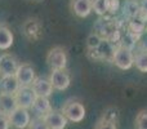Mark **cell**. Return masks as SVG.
Here are the masks:
<instances>
[{"label":"cell","mask_w":147,"mask_h":129,"mask_svg":"<svg viewBox=\"0 0 147 129\" xmlns=\"http://www.w3.org/2000/svg\"><path fill=\"white\" fill-rule=\"evenodd\" d=\"M134 66L140 72H147V51H138L134 54Z\"/></svg>","instance_id":"obj_17"},{"label":"cell","mask_w":147,"mask_h":129,"mask_svg":"<svg viewBox=\"0 0 147 129\" xmlns=\"http://www.w3.org/2000/svg\"><path fill=\"white\" fill-rule=\"evenodd\" d=\"M9 127H10V123H9V119H8V115L0 112V129H9Z\"/></svg>","instance_id":"obj_21"},{"label":"cell","mask_w":147,"mask_h":129,"mask_svg":"<svg viewBox=\"0 0 147 129\" xmlns=\"http://www.w3.org/2000/svg\"><path fill=\"white\" fill-rule=\"evenodd\" d=\"M9 123L13 128L16 129H26L31 122V115L27 109L17 107L12 114L8 115Z\"/></svg>","instance_id":"obj_5"},{"label":"cell","mask_w":147,"mask_h":129,"mask_svg":"<svg viewBox=\"0 0 147 129\" xmlns=\"http://www.w3.org/2000/svg\"><path fill=\"white\" fill-rule=\"evenodd\" d=\"M136 129H147V110H142L136 116Z\"/></svg>","instance_id":"obj_18"},{"label":"cell","mask_w":147,"mask_h":129,"mask_svg":"<svg viewBox=\"0 0 147 129\" xmlns=\"http://www.w3.org/2000/svg\"><path fill=\"white\" fill-rule=\"evenodd\" d=\"M14 36L9 27L0 25V51H7L13 45Z\"/></svg>","instance_id":"obj_15"},{"label":"cell","mask_w":147,"mask_h":129,"mask_svg":"<svg viewBox=\"0 0 147 129\" xmlns=\"http://www.w3.org/2000/svg\"><path fill=\"white\" fill-rule=\"evenodd\" d=\"M20 83H18L17 78L13 76H3L0 79V92L1 93L8 94H16V92L20 89Z\"/></svg>","instance_id":"obj_13"},{"label":"cell","mask_w":147,"mask_h":129,"mask_svg":"<svg viewBox=\"0 0 147 129\" xmlns=\"http://www.w3.org/2000/svg\"><path fill=\"white\" fill-rule=\"evenodd\" d=\"M44 120L51 129H65L67 125L66 116L61 111H56V110H52L51 112H48L44 116Z\"/></svg>","instance_id":"obj_10"},{"label":"cell","mask_w":147,"mask_h":129,"mask_svg":"<svg viewBox=\"0 0 147 129\" xmlns=\"http://www.w3.org/2000/svg\"><path fill=\"white\" fill-rule=\"evenodd\" d=\"M31 109H32V111L35 112L38 118H44L48 112L52 111L51 102H49V99L47 97H36Z\"/></svg>","instance_id":"obj_14"},{"label":"cell","mask_w":147,"mask_h":129,"mask_svg":"<svg viewBox=\"0 0 147 129\" xmlns=\"http://www.w3.org/2000/svg\"><path fill=\"white\" fill-rule=\"evenodd\" d=\"M17 101L14 94H8L0 92V112L5 115H9L17 109Z\"/></svg>","instance_id":"obj_12"},{"label":"cell","mask_w":147,"mask_h":129,"mask_svg":"<svg viewBox=\"0 0 147 129\" xmlns=\"http://www.w3.org/2000/svg\"><path fill=\"white\" fill-rule=\"evenodd\" d=\"M27 128L28 129H51L49 125L47 124V122L44 120V118H38V116L31 120Z\"/></svg>","instance_id":"obj_20"},{"label":"cell","mask_w":147,"mask_h":129,"mask_svg":"<svg viewBox=\"0 0 147 129\" xmlns=\"http://www.w3.org/2000/svg\"><path fill=\"white\" fill-rule=\"evenodd\" d=\"M72 13L79 18H85L92 13V0H71L70 3Z\"/></svg>","instance_id":"obj_11"},{"label":"cell","mask_w":147,"mask_h":129,"mask_svg":"<svg viewBox=\"0 0 147 129\" xmlns=\"http://www.w3.org/2000/svg\"><path fill=\"white\" fill-rule=\"evenodd\" d=\"M140 45L142 51H147V30L143 31L140 36Z\"/></svg>","instance_id":"obj_23"},{"label":"cell","mask_w":147,"mask_h":129,"mask_svg":"<svg viewBox=\"0 0 147 129\" xmlns=\"http://www.w3.org/2000/svg\"><path fill=\"white\" fill-rule=\"evenodd\" d=\"M94 129H117L116 123L114 120L109 119V118L103 116L98 123L96 124V128Z\"/></svg>","instance_id":"obj_19"},{"label":"cell","mask_w":147,"mask_h":129,"mask_svg":"<svg viewBox=\"0 0 147 129\" xmlns=\"http://www.w3.org/2000/svg\"><path fill=\"white\" fill-rule=\"evenodd\" d=\"M18 63L17 58L9 53H4L0 56V76H13L17 72Z\"/></svg>","instance_id":"obj_6"},{"label":"cell","mask_w":147,"mask_h":129,"mask_svg":"<svg viewBox=\"0 0 147 129\" xmlns=\"http://www.w3.org/2000/svg\"><path fill=\"white\" fill-rule=\"evenodd\" d=\"M31 88L35 92L36 97H51L53 93V85H52L51 80L45 78H35V80L31 84Z\"/></svg>","instance_id":"obj_9"},{"label":"cell","mask_w":147,"mask_h":129,"mask_svg":"<svg viewBox=\"0 0 147 129\" xmlns=\"http://www.w3.org/2000/svg\"><path fill=\"white\" fill-rule=\"evenodd\" d=\"M47 63L52 70H66L67 54L62 47H54L47 54Z\"/></svg>","instance_id":"obj_3"},{"label":"cell","mask_w":147,"mask_h":129,"mask_svg":"<svg viewBox=\"0 0 147 129\" xmlns=\"http://www.w3.org/2000/svg\"><path fill=\"white\" fill-rule=\"evenodd\" d=\"M101 43V39L98 38L97 35H92L90 38L88 39V47L89 48H97Z\"/></svg>","instance_id":"obj_22"},{"label":"cell","mask_w":147,"mask_h":129,"mask_svg":"<svg viewBox=\"0 0 147 129\" xmlns=\"http://www.w3.org/2000/svg\"><path fill=\"white\" fill-rule=\"evenodd\" d=\"M16 78H17L20 85H31L32 81L35 80V70H34L32 65L30 63H21L17 68L16 72Z\"/></svg>","instance_id":"obj_8"},{"label":"cell","mask_w":147,"mask_h":129,"mask_svg":"<svg viewBox=\"0 0 147 129\" xmlns=\"http://www.w3.org/2000/svg\"><path fill=\"white\" fill-rule=\"evenodd\" d=\"M92 9L98 16H103L111 9V0H92Z\"/></svg>","instance_id":"obj_16"},{"label":"cell","mask_w":147,"mask_h":129,"mask_svg":"<svg viewBox=\"0 0 147 129\" xmlns=\"http://www.w3.org/2000/svg\"><path fill=\"white\" fill-rule=\"evenodd\" d=\"M49 80H51L53 88L57 91H66L71 83V78L66 72V70H52Z\"/></svg>","instance_id":"obj_7"},{"label":"cell","mask_w":147,"mask_h":129,"mask_svg":"<svg viewBox=\"0 0 147 129\" xmlns=\"http://www.w3.org/2000/svg\"><path fill=\"white\" fill-rule=\"evenodd\" d=\"M112 63L123 71L129 70V68H132L134 66V54L127 47H119L114 52Z\"/></svg>","instance_id":"obj_2"},{"label":"cell","mask_w":147,"mask_h":129,"mask_svg":"<svg viewBox=\"0 0 147 129\" xmlns=\"http://www.w3.org/2000/svg\"><path fill=\"white\" fill-rule=\"evenodd\" d=\"M61 112L66 116L67 120L72 123H80L84 120L86 114V110L84 107V105L80 101H76V99H69V101L65 102L63 107H62Z\"/></svg>","instance_id":"obj_1"},{"label":"cell","mask_w":147,"mask_h":129,"mask_svg":"<svg viewBox=\"0 0 147 129\" xmlns=\"http://www.w3.org/2000/svg\"><path fill=\"white\" fill-rule=\"evenodd\" d=\"M142 9L147 13V0H142Z\"/></svg>","instance_id":"obj_24"},{"label":"cell","mask_w":147,"mask_h":129,"mask_svg":"<svg viewBox=\"0 0 147 129\" xmlns=\"http://www.w3.org/2000/svg\"><path fill=\"white\" fill-rule=\"evenodd\" d=\"M16 101H17V106L22 107V109H31L36 99V94L32 91L30 85H22L20 86L17 92L14 94Z\"/></svg>","instance_id":"obj_4"}]
</instances>
